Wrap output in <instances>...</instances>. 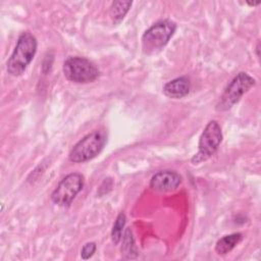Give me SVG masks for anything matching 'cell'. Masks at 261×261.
Here are the masks:
<instances>
[{"label": "cell", "instance_id": "cell-1", "mask_svg": "<svg viewBox=\"0 0 261 261\" xmlns=\"http://www.w3.org/2000/svg\"><path fill=\"white\" fill-rule=\"evenodd\" d=\"M37 39L33 34L30 32L21 33L10 57L7 60V72L12 76L21 75L34 59L37 52Z\"/></svg>", "mask_w": 261, "mask_h": 261}, {"label": "cell", "instance_id": "cell-2", "mask_svg": "<svg viewBox=\"0 0 261 261\" xmlns=\"http://www.w3.org/2000/svg\"><path fill=\"white\" fill-rule=\"evenodd\" d=\"M176 31V24L169 19H162L152 24L142 36V48L145 54L151 55L160 51Z\"/></svg>", "mask_w": 261, "mask_h": 261}, {"label": "cell", "instance_id": "cell-3", "mask_svg": "<svg viewBox=\"0 0 261 261\" xmlns=\"http://www.w3.org/2000/svg\"><path fill=\"white\" fill-rule=\"evenodd\" d=\"M107 137L104 132L94 130L83 137L69 151L68 159L73 163H84L94 159L101 153Z\"/></svg>", "mask_w": 261, "mask_h": 261}, {"label": "cell", "instance_id": "cell-4", "mask_svg": "<svg viewBox=\"0 0 261 261\" xmlns=\"http://www.w3.org/2000/svg\"><path fill=\"white\" fill-rule=\"evenodd\" d=\"M256 81L247 72H239L225 87L215 109L217 111H227L236 105L241 98L255 86Z\"/></svg>", "mask_w": 261, "mask_h": 261}, {"label": "cell", "instance_id": "cell-5", "mask_svg": "<svg viewBox=\"0 0 261 261\" xmlns=\"http://www.w3.org/2000/svg\"><path fill=\"white\" fill-rule=\"evenodd\" d=\"M62 70L66 80L75 84L92 83L100 75L99 68L91 60L81 56L67 57L63 62Z\"/></svg>", "mask_w": 261, "mask_h": 261}, {"label": "cell", "instance_id": "cell-6", "mask_svg": "<svg viewBox=\"0 0 261 261\" xmlns=\"http://www.w3.org/2000/svg\"><path fill=\"white\" fill-rule=\"evenodd\" d=\"M223 139L221 126L216 120H210L204 127L198 144V152L191 162L196 165L208 160L218 149Z\"/></svg>", "mask_w": 261, "mask_h": 261}, {"label": "cell", "instance_id": "cell-7", "mask_svg": "<svg viewBox=\"0 0 261 261\" xmlns=\"http://www.w3.org/2000/svg\"><path fill=\"white\" fill-rule=\"evenodd\" d=\"M84 184L85 177L80 172H72L65 175L52 192V202L61 207H68L76 195L83 190Z\"/></svg>", "mask_w": 261, "mask_h": 261}, {"label": "cell", "instance_id": "cell-8", "mask_svg": "<svg viewBox=\"0 0 261 261\" xmlns=\"http://www.w3.org/2000/svg\"><path fill=\"white\" fill-rule=\"evenodd\" d=\"M181 184V176L174 170H160L150 179V188L154 191L166 193L175 191Z\"/></svg>", "mask_w": 261, "mask_h": 261}, {"label": "cell", "instance_id": "cell-9", "mask_svg": "<svg viewBox=\"0 0 261 261\" xmlns=\"http://www.w3.org/2000/svg\"><path fill=\"white\" fill-rule=\"evenodd\" d=\"M191 90V81L188 76H179L167 82L163 86V94L171 99H181Z\"/></svg>", "mask_w": 261, "mask_h": 261}, {"label": "cell", "instance_id": "cell-10", "mask_svg": "<svg viewBox=\"0 0 261 261\" xmlns=\"http://www.w3.org/2000/svg\"><path fill=\"white\" fill-rule=\"evenodd\" d=\"M243 240V234L241 232H233L226 234L219 239L215 245V252L219 255H225L229 253L237 245Z\"/></svg>", "mask_w": 261, "mask_h": 261}, {"label": "cell", "instance_id": "cell-11", "mask_svg": "<svg viewBox=\"0 0 261 261\" xmlns=\"http://www.w3.org/2000/svg\"><path fill=\"white\" fill-rule=\"evenodd\" d=\"M133 2L132 1H113L110 6V16L113 23H119L128 12Z\"/></svg>", "mask_w": 261, "mask_h": 261}, {"label": "cell", "instance_id": "cell-12", "mask_svg": "<svg viewBox=\"0 0 261 261\" xmlns=\"http://www.w3.org/2000/svg\"><path fill=\"white\" fill-rule=\"evenodd\" d=\"M121 252L125 255V258H130V259L136 258L138 255L137 248L135 245V240H134L132 230L129 228H126L123 233Z\"/></svg>", "mask_w": 261, "mask_h": 261}, {"label": "cell", "instance_id": "cell-13", "mask_svg": "<svg viewBox=\"0 0 261 261\" xmlns=\"http://www.w3.org/2000/svg\"><path fill=\"white\" fill-rule=\"evenodd\" d=\"M125 221H126L125 214L123 212H120L117 215V217L113 223L112 230H111V239L115 245H117L122 239V236H123L122 232H123V228L125 225Z\"/></svg>", "mask_w": 261, "mask_h": 261}, {"label": "cell", "instance_id": "cell-14", "mask_svg": "<svg viewBox=\"0 0 261 261\" xmlns=\"http://www.w3.org/2000/svg\"><path fill=\"white\" fill-rule=\"evenodd\" d=\"M96 249H97V246L94 242H89V243H86L82 250H81V257L82 259L84 260H87V259H90L94 253L96 252Z\"/></svg>", "mask_w": 261, "mask_h": 261}, {"label": "cell", "instance_id": "cell-15", "mask_svg": "<svg viewBox=\"0 0 261 261\" xmlns=\"http://www.w3.org/2000/svg\"><path fill=\"white\" fill-rule=\"evenodd\" d=\"M255 51H256V55H257V57L259 58L260 57V53H259V51H260V43L258 42L257 43V45H256V49H255Z\"/></svg>", "mask_w": 261, "mask_h": 261}, {"label": "cell", "instance_id": "cell-16", "mask_svg": "<svg viewBox=\"0 0 261 261\" xmlns=\"http://www.w3.org/2000/svg\"><path fill=\"white\" fill-rule=\"evenodd\" d=\"M247 4L249 6H257L260 4V1H257V2H247Z\"/></svg>", "mask_w": 261, "mask_h": 261}]
</instances>
